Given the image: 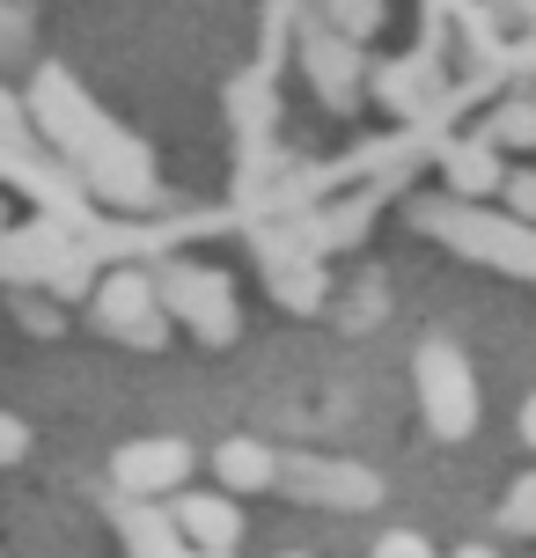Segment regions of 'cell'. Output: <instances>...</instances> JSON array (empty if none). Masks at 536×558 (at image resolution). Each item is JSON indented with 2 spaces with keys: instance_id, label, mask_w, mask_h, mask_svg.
Segmentation results:
<instances>
[{
  "instance_id": "8992f818",
  "label": "cell",
  "mask_w": 536,
  "mask_h": 558,
  "mask_svg": "<svg viewBox=\"0 0 536 558\" xmlns=\"http://www.w3.org/2000/svg\"><path fill=\"white\" fill-rule=\"evenodd\" d=\"M88 302H96V324H103L111 338H125V345H162V338H170V331H162L170 308H162L155 272H111Z\"/></svg>"
},
{
  "instance_id": "277c9868",
  "label": "cell",
  "mask_w": 536,
  "mask_h": 558,
  "mask_svg": "<svg viewBox=\"0 0 536 558\" xmlns=\"http://www.w3.org/2000/svg\"><path fill=\"white\" fill-rule=\"evenodd\" d=\"M155 287H162V308H170L192 338H206V345H235L243 308H235V294H228V272H206V265H162Z\"/></svg>"
},
{
  "instance_id": "9c48e42d",
  "label": "cell",
  "mask_w": 536,
  "mask_h": 558,
  "mask_svg": "<svg viewBox=\"0 0 536 558\" xmlns=\"http://www.w3.org/2000/svg\"><path fill=\"white\" fill-rule=\"evenodd\" d=\"M257 251H265V287H272V302L294 308V316L324 308V272H316L309 251H280V235H257Z\"/></svg>"
},
{
  "instance_id": "30bf717a",
  "label": "cell",
  "mask_w": 536,
  "mask_h": 558,
  "mask_svg": "<svg viewBox=\"0 0 536 558\" xmlns=\"http://www.w3.org/2000/svg\"><path fill=\"white\" fill-rule=\"evenodd\" d=\"M111 522L133 558H192V536H184V522H170V507H141L125 493V507H111Z\"/></svg>"
},
{
  "instance_id": "484cf974",
  "label": "cell",
  "mask_w": 536,
  "mask_h": 558,
  "mask_svg": "<svg viewBox=\"0 0 536 558\" xmlns=\"http://www.w3.org/2000/svg\"><path fill=\"white\" fill-rule=\"evenodd\" d=\"M192 558H235V551H198V544H192Z\"/></svg>"
},
{
  "instance_id": "cb8c5ba5",
  "label": "cell",
  "mask_w": 536,
  "mask_h": 558,
  "mask_svg": "<svg viewBox=\"0 0 536 558\" xmlns=\"http://www.w3.org/2000/svg\"><path fill=\"white\" fill-rule=\"evenodd\" d=\"M522 448H536V397H522Z\"/></svg>"
},
{
  "instance_id": "7c38bea8",
  "label": "cell",
  "mask_w": 536,
  "mask_h": 558,
  "mask_svg": "<svg viewBox=\"0 0 536 558\" xmlns=\"http://www.w3.org/2000/svg\"><path fill=\"white\" fill-rule=\"evenodd\" d=\"M441 177H449L455 198H492L508 184V162H500V140H463L441 155Z\"/></svg>"
},
{
  "instance_id": "603a6c76",
  "label": "cell",
  "mask_w": 536,
  "mask_h": 558,
  "mask_svg": "<svg viewBox=\"0 0 536 558\" xmlns=\"http://www.w3.org/2000/svg\"><path fill=\"white\" fill-rule=\"evenodd\" d=\"M23 448H29V434H23V426H15V418H0V463H15Z\"/></svg>"
},
{
  "instance_id": "6da1fadb",
  "label": "cell",
  "mask_w": 536,
  "mask_h": 558,
  "mask_svg": "<svg viewBox=\"0 0 536 558\" xmlns=\"http://www.w3.org/2000/svg\"><path fill=\"white\" fill-rule=\"evenodd\" d=\"M29 111H37V133L52 140L59 155L82 169V177H88L103 198H111V206H147V198H155L147 147L118 133L111 118H103V111L82 96V88H74V74L45 66V74H37V88H29Z\"/></svg>"
},
{
  "instance_id": "9a60e30c",
  "label": "cell",
  "mask_w": 536,
  "mask_h": 558,
  "mask_svg": "<svg viewBox=\"0 0 536 558\" xmlns=\"http://www.w3.org/2000/svg\"><path fill=\"white\" fill-rule=\"evenodd\" d=\"M8 308H15V324H23L29 338H59V331H66V316H59V294H52V287H45V294L15 287V294H8Z\"/></svg>"
},
{
  "instance_id": "e0dca14e",
  "label": "cell",
  "mask_w": 536,
  "mask_h": 558,
  "mask_svg": "<svg viewBox=\"0 0 536 558\" xmlns=\"http://www.w3.org/2000/svg\"><path fill=\"white\" fill-rule=\"evenodd\" d=\"M485 140H500V147H536V96H508V104L492 111V125H485Z\"/></svg>"
},
{
  "instance_id": "3957f363",
  "label": "cell",
  "mask_w": 536,
  "mask_h": 558,
  "mask_svg": "<svg viewBox=\"0 0 536 558\" xmlns=\"http://www.w3.org/2000/svg\"><path fill=\"white\" fill-rule=\"evenodd\" d=\"M419 412L441 441H471L478 434V375L449 338L419 345Z\"/></svg>"
},
{
  "instance_id": "ba28073f",
  "label": "cell",
  "mask_w": 536,
  "mask_h": 558,
  "mask_svg": "<svg viewBox=\"0 0 536 558\" xmlns=\"http://www.w3.org/2000/svg\"><path fill=\"white\" fill-rule=\"evenodd\" d=\"M184 477H192V448L176 441V434L125 441L111 456V485H118V493H133V500H170V493H184Z\"/></svg>"
},
{
  "instance_id": "44dd1931",
  "label": "cell",
  "mask_w": 536,
  "mask_h": 558,
  "mask_svg": "<svg viewBox=\"0 0 536 558\" xmlns=\"http://www.w3.org/2000/svg\"><path fill=\"white\" fill-rule=\"evenodd\" d=\"M500 198H508V214L536 221V169H508V184H500Z\"/></svg>"
},
{
  "instance_id": "8fae6325",
  "label": "cell",
  "mask_w": 536,
  "mask_h": 558,
  "mask_svg": "<svg viewBox=\"0 0 536 558\" xmlns=\"http://www.w3.org/2000/svg\"><path fill=\"white\" fill-rule=\"evenodd\" d=\"M176 522L198 551H235L243 544V514L228 507V493H176Z\"/></svg>"
},
{
  "instance_id": "2e32d148",
  "label": "cell",
  "mask_w": 536,
  "mask_h": 558,
  "mask_svg": "<svg viewBox=\"0 0 536 558\" xmlns=\"http://www.w3.org/2000/svg\"><path fill=\"white\" fill-rule=\"evenodd\" d=\"M0 155H15V162L37 155V111H23V96H8V88H0Z\"/></svg>"
},
{
  "instance_id": "4316f807",
  "label": "cell",
  "mask_w": 536,
  "mask_h": 558,
  "mask_svg": "<svg viewBox=\"0 0 536 558\" xmlns=\"http://www.w3.org/2000/svg\"><path fill=\"white\" fill-rule=\"evenodd\" d=\"M0 235H8V206H0Z\"/></svg>"
},
{
  "instance_id": "ffe728a7",
  "label": "cell",
  "mask_w": 536,
  "mask_h": 558,
  "mask_svg": "<svg viewBox=\"0 0 536 558\" xmlns=\"http://www.w3.org/2000/svg\"><path fill=\"white\" fill-rule=\"evenodd\" d=\"M29 52V15L15 0H0V59H23Z\"/></svg>"
},
{
  "instance_id": "5b68a950",
  "label": "cell",
  "mask_w": 536,
  "mask_h": 558,
  "mask_svg": "<svg viewBox=\"0 0 536 558\" xmlns=\"http://www.w3.org/2000/svg\"><path fill=\"white\" fill-rule=\"evenodd\" d=\"M302 66H309L316 96L331 104V111H353L367 88V66H361V37H345L331 15H309L302 23Z\"/></svg>"
},
{
  "instance_id": "5bb4252c",
  "label": "cell",
  "mask_w": 536,
  "mask_h": 558,
  "mask_svg": "<svg viewBox=\"0 0 536 558\" xmlns=\"http://www.w3.org/2000/svg\"><path fill=\"white\" fill-rule=\"evenodd\" d=\"M434 82V66H426V59H412V66H404V59H390V66H375V74H367V88H375V104H382V111H419L426 96L419 88Z\"/></svg>"
},
{
  "instance_id": "7402d4cb",
  "label": "cell",
  "mask_w": 536,
  "mask_h": 558,
  "mask_svg": "<svg viewBox=\"0 0 536 558\" xmlns=\"http://www.w3.org/2000/svg\"><path fill=\"white\" fill-rule=\"evenodd\" d=\"M375 558H434V551H426V536H412V530H390L382 544H375Z\"/></svg>"
},
{
  "instance_id": "ac0fdd59",
  "label": "cell",
  "mask_w": 536,
  "mask_h": 558,
  "mask_svg": "<svg viewBox=\"0 0 536 558\" xmlns=\"http://www.w3.org/2000/svg\"><path fill=\"white\" fill-rule=\"evenodd\" d=\"M500 530H508V536H536V471L508 485V500H500Z\"/></svg>"
},
{
  "instance_id": "d4e9b609",
  "label": "cell",
  "mask_w": 536,
  "mask_h": 558,
  "mask_svg": "<svg viewBox=\"0 0 536 558\" xmlns=\"http://www.w3.org/2000/svg\"><path fill=\"white\" fill-rule=\"evenodd\" d=\"M455 558H500V551H485V544H463V551H455Z\"/></svg>"
},
{
  "instance_id": "83f0119b",
  "label": "cell",
  "mask_w": 536,
  "mask_h": 558,
  "mask_svg": "<svg viewBox=\"0 0 536 558\" xmlns=\"http://www.w3.org/2000/svg\"><path fill=\"white\" fill-rule=\"evenodd\" d=\"M280 558H309V551H280Z\"/></svg>"
},
{
  "instance_id": "52a82bcc",
  "label": "cell",
  "mask_w": 536,
  "mask_h": 558,
  "mask_svg": "<svg viewBox=\"0 0 536 558\" xmlns=\"http://www.w3.org/2000/svg\"><path fill=\"white\" fill-rule=\"evenodd\" d=\"M280 485L302 507H345V514H361V507L382 500L375 471H361V463H324V456H287V463H280Z\"/></svg>"
},
{
  "instance_id": "4fadbf2b",
  "label": "cell",
  "mask_w": 536,
  "mask_h": 558,
  "mask_svg": "<svg viewBox=\"0 0 536 558\" xmlns=\"http://www.w3.org/2000/svg\"><path fill=\"white\" fill-rule=\"evenodd\" d=\"M214 477H221L228 493H265V485H280V456L251 434H235V441L214 448Z\"/></svg>"
},
{
  "instance_id": "7a4b0ae2",
  "label": "cell",
  "mask_w": 536,
  "mask_h": 558,
  "mask_svg": "<svg viewBox=\"0 0 536 558\" xmlns=\"http://www.w3.org/2000/svg\"><path fill=\"white\" fill-rule=\"evenodd\" d=\"M412 221H419L426 235L455 243L463 257H485L492 272L536 279V221H522V214H478V198L449 192V198H419Z\"/></svg>"
},
{
  "instance_id": "d6986e66",
  "label": "cell",
  "mask_w": 536,
  "mask_h": 558,
  "mask_svg": "<svg viewBox=\"0 0 536 558\" xmlns=\"http://www.w3.org/2000/svg\"><path fill=\"white\" fill-rule=\"evenodd\" d=\"M324 15H331V23L345 29V37H375V29H382V0H324Z\"/></svg>"
}]
</instances>
